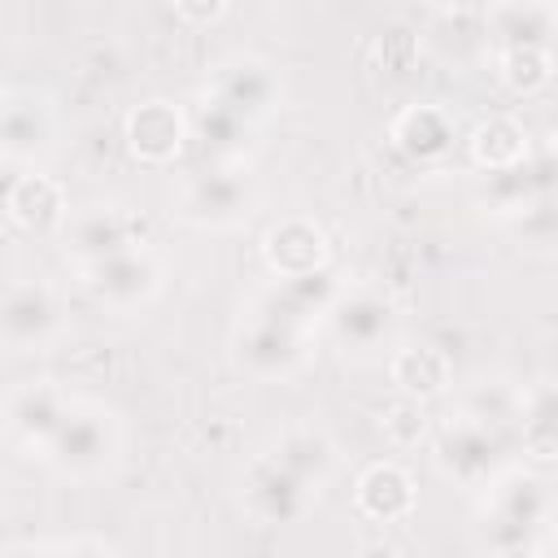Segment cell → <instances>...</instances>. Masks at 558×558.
I'll list each match as a JSON object with an SVG mask.
<instances>
[{
	"label": "cell",
	"mask_w": 558,
	"mask_h": 558,
	"mask_svg": "<svg viewBox=\"0 0 558 558\" xmlns=\"http://www.w3.org/2000/svg\"><path fill=\"white\" fill-rule=\"evenodd\" d=\"M445 449H458V458L449 453V462L462 471V475H471L475 466H484L488 458H480V453H493V440L484 436V432H475V427H462L458 436H449V445Z\"/></svg>",
	"instance_id": "cell-4"
},
{
	"label": "cell",
	"mask_w": 558,
	"mask_h": 558,
	"mask_svg": "<svg viewBox=\"0 0 558 558\" xmlns=\"http://www.w3.org/2000/svg\"><path fill=\"white\" fill-rule=\"evenodd\" d=\"M48 318H52V305H48V296L39 288H17L9 296L4 323H9V336L13 340H31L39 327H48Z\"/></svg>",
	"instance_id": "cell-2"
},
{
	"label": "cell",
	"mask_w": 558,
	"mask_h": 558,
	"mask_svg": "<svg viewBox=\"0 0 558 558\" xmlns=\"http://www.w3.org/2000/svg\"><path fill=\"white\" fill-rule=\"evenodd\" d=\"M388 327V305H379L375 296H357L340 310V331L344 340H357V344H371L379 331Z\"/></svg>",
	"instance_id": "cell-3"
},
{
	"label": "cell",
	"mask_w": 558,
	"mask_h": 558,
	"mask_svg": "<svg viewBox=\"0 0 558 558\" xmlns=\"http://www.w3.org/2000/svg\"><path fill=\"white\" fill-rule=\"evenodd\" d=\"M131 135H135V148L148 153V157H161L179 144V122L170 118V109L161 105H148L144 113L131 118Z\"/></svg>",
	"instance_id": "cell-1"
}]
</instances>
